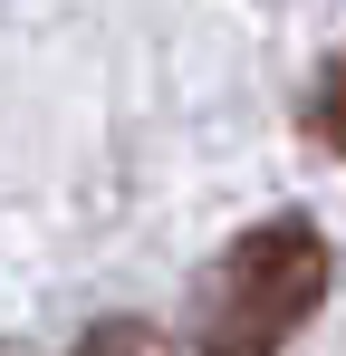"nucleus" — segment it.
<instances>
[{
  "label": "nucleus",
  "instance_id": "obj_1",
  "mask_svg": "<svg viewBox=\"0 0 346 356\" xmlns=\"http://www.w3.org/2000/svg\"><path fill=\"white\" fill-rule=\"evenodd\" d=\"M327 298V241L318 222H260V232H240L222 250V270H212V289H202V347L212 356H270L279 337L308 327V308Z\"/></svg>",
  "mask_w": 346,
  "mask_h": 356
},
{
  "label": "nucleus",
  "instance_id": "obj_2",
  "mask_svg": "<svg viewBox=\"0 0 346 356\" xmlns=\"http://www.w3.org/2000/svg\"><path fill=\"white\" fill-rule=\"evenodd\" d=\"M318 135H327V145L346 154V58L327 67V87H318Z\"/></svg>",
  "mask_w": 346,
  "mask_h": 356
}]
</instances>
